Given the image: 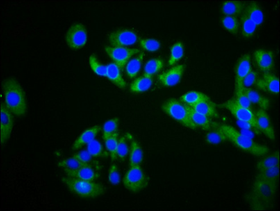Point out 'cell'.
Here are the masks:
<instances>
[{"label":"cell","mask_w":280,"mask_h":211,"mask_svg":"<svg viewBox=\"0 0 280 211\" xmlns=\"http://www.w3.org/2000/svg\"><path fill=\"white\" fill-rule=\"evenodd\" d=\"M4 103L14 116L22 117L28 112L26 95L20 83L14 78L5 80L3 85Z\"/></svg>","instance_id":"6da1fadb"},{"label":"cell","mask_w":280,"mask_h":211,"mask_svg":"<svg viewBox=\"0 0 280 211\" xmlns=\"http://www.w3.org/2000/svg\"><path fill=\"white\" fill-rule=\"evenodd\" d=\"M215 129L220 130L226 139L233 143L237 148L254 156H264L270 151L267 146L255 142L253 139L237 131L233 127L226 124H217Z\"/></svg>","instance_id":"7a4b0ae2"},{"label":"cell","mask_w":280,"mask_h":211,"mask_svg":"<svg viewBox=\"0 0 280 211\" xmlns=\"http://www.w3.org/2000/svg\"><path fill=\"white\" fill-rule=\"evenodd\" d=\"M277 186L256 179L248 196L249 204L254 210H267L273 205Z\"/></svg>","instance_id":"3957f363"},{"label":"cell","mask_w":280,"mask_h":211,"mask_svg":"<svg viewBox=\"0 0 280 211\" xmlns=\"http://www.w3.org/2000/svg\"><path fill=\"white\" fill-rule=\"evenodd\" d=\"M62 181L73 194L81 198H97L102 196L106 191L102 184L93 181H85L67 176L63 177Z\"/></svg>","instance_id":"277c9868"},{"label":"cell","mask_w":280,"mask_h":211,"mask_svg":"<svg viewBox=\"0 0 280 211\" xmlns=\"http://www.w3.org/2000/svg\"><path fill=\"white\" fill-rule=\"evenodd\" d=\"M161 109L167 115L181 123L184 126L196 129L191 121L190 112L187 105L183 104L177 99H170L162 104Z\"/></svg>","instance_id":"5b68a950"},{"label":"cell","mask_w":280,"mask_h":211,"mask_svg":"<svg viewBox=\"0 0 280 211\" xmlns=\"http://www.w3.org/2000/svg\"><path fill=\"white\" fill-rule=\"evenodd\" d=\"M123 183L128 191L138 193L147 188L149 184V178L140 166H131L126 172Z\"/></svg>","instance_id":"8992f818"},{"label":"cell","mask_w":280,"mask_h":211,"mask_svg":"<svg viewBox=\"0 0 280 211\" xmlns=\"http://www.w3.org/2000/svg\"><path fill=\"white\" fill-rule=\"evenodd\" d=\"M221 107L228 109L235 119L245 123L248 126L251 127L257 134L260 133L259 129L257 126L256 114L253 112L252 109L245 108L239 104L235 99H231L221 105Z\"/></svg>","instance_id":"52a82bcc"},{"label":"cell","mask_w":280,"mask_h":211,"mask_svg":"<svg viewBox=\"0 0 280 211\" xmlns=\"http://www.w3.org/2000/svg\"><path fill=\"white\" fill-rule=\"evenodd\" d=\"M66 43L71 49L74 51L81 49L88 41V32L83 23H75L66 33Z\"/></svg>","instance_id":"ba28073f"},{"label":"cell","mask_w":280,"mask_h":211,"mask_svg":"<svg viewBox=\"0 0 280 211\" xmlns=\"http://www.w3.org/2000/svg\"><path fill=\"white\" fill-rule=\"evenodd\" d=\"M104 51L110 60L114 61V63L117 64L121 69L126 68V64L134 55L140 52L138 49L113 46H105Z\"/></svg>","instance_id":"9c48e42d"},{"label":"cell","mask_w":280,"mask_h":211,"mask_svg":"<svg viewBox=\"0 0 280 211\" xmlns=\"http://www.w3.org/2000/svg\"><path fill=\"white\" fill-rule=\"evenodd\" d=\"M251 70L250 55L246 54L237 61L235 66V94L243 92L244 79Z\"/></svg>","instance_id":"30bf717a"},{"label":"cell","mask_w":280,"mask_h":211,"mask_svg":"<svg viewBox=\"0 0 280 211\" xmlns=\"http://www.w3.org/2000/svg\"><path fill=\"white\" fill-rule=\"evenodd\" d=\"M138 35L129 29H119L111 32L108 36V42L113 46H133L138 42Z\"/></svg>","instance_id":"8fae6325"},{"label":"cell","mask_w":280,"mask_h":211,"mask_svg":"<svg viewBox=\"0 0 280 211\" xmlns=\"http://www.w3.org/2000/svg\"><path fill=\"white\" fill-rule=\"evenodd\" d=\"M14 119L13 114L7 108L5 104L1 105V128L0 137L2 145L6 144L10 139L13 130Z\"/></svg>","instance_id":"7c38bea8"},{"label":"cell","mask_w":280,"mask_h":211,"mask_svg":"<svg viewBox=\"0 0 280 211\" xmlns=\"http://www.w3.org/2000/svg\"><path fill=\"white\" fill-rule=\"evenodd\" d=\"M96 167L97 166L92 164H87L76 171H64V173L69 178L94 182L100 178V173Z\"/></svg>","instance_id":"4fadbf2b"},{"label":"cell","mask_w":280,"mask_h":211,"mask_svg":"<svg viewBox=\"0 0 280 211\" xmlns=\"http://www.w3.org/2000/svg\"><path fill=\"white\" fill-rule=\"evenodd\" d=\"M254 60L260 71L265 73H270L274 66V55L270 50L260 49L254 52Z\"/></svg>","instance_id":"5bb4252c"},{"label":"cell","mask_w":280,"mask_h":211,"mask_svg":"<svg viewBox=\"0 0 280 211\" xmlns=\"http://www.w3.org/2000/svg\"><path fill=\"white\" fill-rule=\"evenodd\" d=\"M256 87L260 90L277 95L279 93V79L275 75L265 73L260 79L257 80Z\"/></svg>","instance_id":"9a60e30c"},{"label":"cell","mask_w":280,"mask_h":211,"mask_svg":"<svg viewBox=\"0 0 280 211\" xmlns=\"http://www.w3.org/2000/svg\"><path fill=\"white\" fill-rule=\"evenodd\" d=\"M185 67L183 65L174 66L158 76L159 83L165 87H174L181 81Z\"/></svg>","instance_id":"2e32d148"},{"label":"cell","mask_w":280,"mask_h":211,"mask_svg":"<svg viewBox=\"0 0 280 211\" xmlns=\"http://www.w3.org/2000/svg\"><path fill=\"white\" fill-rule=\"evenodd\" d=\"M256 117L257 126L260 131L263 132L264 135H266L271 140L274 141L276 137L275 131L271 123L270 116L267 112L260 109L257 111Z\"/></svg>","instance_id":"e0dca14e"},{"label":"cell","mask_w":280,"mask_h":211,"mask_svg":"<svg viewBox=\"0 0 280 211\" xmlns=\"http://www.w3.org/2000/svg\"><path fill=\"white\" fill-rule=\"evenodd\" d=\"M101 130L100 126L95 125V126L90 127V128L84 130L75 140L72 145V149L74 151H78V150L83 148L84 146L90 144L92 141L95 139Z\"/></svg>","instance_id":"ac0fdd59"},{"label":"cell","mask_w":280,"mask_h":211,"mask_svg":"<svg viewBox=\"0 0 280 211\" xmlns=\"http://www.w3.org/2000/svg\"><path fill=\"white\" fill-rule=\"evenodd\" d=\"M188 107V106H187ZM189 112L191 121L196 128H200L203 130H214L216 127L217 123L213 122L210 118L207 117L204 114L196 112L193 109L188 107Z\"/></svg>","instance_id":"d6986e66"},{"label":"cell","mask_w":280,"mask_h":211,"mask_svg":"<svg viewBox=\"0 0 280 211\" xmlns=\"http://www.w3.org/2000/svg\"><path fill=\"white\" fill-rule=\"evenodd\" d=\"M121 68L115 63L106 65V78L121 89L126 87V83L121 74Z\"/></svg>","instance_id":"ffe728a7"},{"label":"cell","mask_w":280,"mask_h":211,"mask_svg":"<svg viewBox=\"0 0 280 211\" xmlns=\"http://www.w3.org/2000/svg\"><path fill=\"white\" fill-rule=\"evenodd\" d=\"M244 13L256 25V26H260L263 24L265 19L264 13L260 8L259 4L256 2H251L246 5Z\"/></svg>","instance_id":"44dd1931"},{"label":"cell","mask_w":280,"mask_h":211,"mask_svg":"<svg viewBox=\"0 0 280 211\" xmlns=\"http://www.w3.org/2000/svg\"><path fill=\"white\" fill-rule=\"evenodd\" d=\"M245 6L246 5L243 2L231 0V1H226L222 3L221 10L224 15L236 17V16L241 15L244 13Z\"/></svg>","instance_id":"7402d4cb"},{"label":"cell","mask_w":280,"mask_h":211,"mask_svg":"<svg viewBox=\"0 0 280 211\" xmlns=\"http://www.w3.org/2000/svg\"><path fill=\"white\" fill-rule=\"evenodd\" d=\"M144 152L142 146L135 139H131L129 153V166H140L143 162Z\"/></svg>","instance_id":"603a6c76"},{"label":"cell","mask_w":280,"mask_h":211,"mask_svg":"<svg viewBox=\"0 0 280 211\" xmlns=\"http://www.w3.org/2000/svg\"><path fill=\"white\" fill-rule=\"evenodd\" d=\"M153 80L152 77L144 76L137 78L130 84V90L133 93L140 94L147 92L153 85Z\"/></svg>","instance_id":"cb8c5ba5"},{"label":"cell","mask_w":280,"mask_h":211,"mask_svg":"<svg viewBox=\"0 0 280 211\" xmlns=\"http://www.w3.org/2000/svg\"><path fill=\"white\" fill-rule=\"evenodd\" d=\"M279 166H274V167L270 168L263 170V171H258L256 175V179L263 180L271 185L277 186L278 180H279Z\"/></svg>","instance_id":"d4e9b609"},{"label":"cell","mask_w":280,"mask_h":211,"mask_svg":"<svg viewBox=\"0 0 280 211\" xmlns=\"http://www.w3.org/2000/svg\"><path fill=\"white\" fill-rule=\"evenodd\" d=\"M244 91L252 104L254 103L259 107L260 109L265 111L269 109L270 101L267 97L261 95L260 93L251 88H244Z\"/></svg>","instance_id":"484cf974"},{"label":"cell","mask_w":280,"mask_h":211,"mask_svg":"<svg viewBox=\"0 0 280 211\" xmlns=\"http://www.w3.org/2000/svg\"><path fill=\"white\" fill-rule=\"evenodd\" d=\"M144 54L140 52L135 58L132 59L126 66V72L130 78H135L140 72L143 62Z\"/></svg>","instance_id":"4316f807"},{"label":"cell","mask_w":280,"mask_h":211,"mask_svg":"<svg viewBox=\"0 0 280 211\" xmlns=\"http://www.w3.org/2000/svg\"><path fill=\"white\" fill-rule=\"evenodd\" d=\"M180 99L185 104L192 108V107L198 104V103L207 101V100H209L210 99L204 93L192 91V92L185 93V94L181 96Z\"/></svg>","instance_id":"83f0119b"},{"label":"cell","mask_w":280,"mask_h":211,"mask_svg":"<svg viewBox=\"0 0 280 211\" xmlns=\"http://www.w3.org/2000/svg\"><path fill=\"white\" fill-rule=\"evenodd\" d=\"M192 109L195 110L196 112L204 114L207 117L213 118V119L219 118V114L217 112L216 109H215V106L210 101V99L198 103V104L192 107Z\"/></svg>","instance_id":"f1b7e54d"},{"label":"cell","mask_w":280,"mask_h":211,"mask_svg":"<svg viewBox=\"0 0 280 211\" xmlns=\"http://www.w3.org/2000/svg\"><path fill=\"white\" fill-rule=\"evenodd\" d=\"M240 27L242 35L247 38L254 36L256 33V25L244 13L242 14L241 17Z\"/></svg>","instance_id":"f546056e"},{"label":"cell","mask_w":280,"mask_h":211,"mask_svg":"<svg viewBox=\"0 0 280 211\" xmlns=\"http://www.w3.org/2000/svg\"><path fill=\"white\" fill-rule=\"evenodd\" d=\"M164 62L161 59H152L144 64V75L152 77L163 69Z\"/></svg>","instance_id":"4dcf8cb0"},{"label":"cell","mask_w":280,"mask_h":211,"mask_svg":"<svg viewBox=\"0 0 280 211\" xmlns=\"http://www.w3.org/2000/svg\"><path fill=\"white\" fill-rule=\"evenodd\" d=\"M279 152H274L272 154L267 155L257 163V171H263V170L277 166L279 165Z\"/></svg>","instance_id":"1f68e13d"},{"label":"cell","mask_w":280,"mask_h":211,"mask_svg":"<svg viewBox=\"0 0 280 211\" xmlns=\"http://www.w3.org/2000/svg\"><path fill=\"white\" fill-rule=\"evenodd\" d=\"M119 132L117 131L113 135H110L109 137L103 139L106 150L108 151V153H109L110 159L113 162L117 159V151L119 139Z\"/></svg>","instance_id":"d6a6232c"},{"label":"cell","mask_w":280,"mask_h":211,"mask_svg":"<svg viewBox=\"0 0 280 211\" xmlns=\"http://www.w3.org/2000/svg\"><path fill=\"white\" fill-rule=\"evenodd\" d=\"M184 54H185V49H184L183 43L182 42L175 43L171 48L170 58L169 60V65L171 66L176 65L183 58Z\"/></svg>","instance_id":"836d02e7"},{"label":"cell","mask_w":280,"mask_h":211,"mask_svg":"<svg viewBox=\"0 0 280 211\" xmlns=\"http://www.w3.org/2000/svg\"><path fill=\"white\" fill-rule=\"evenodd\" d=\"M89 65L92 72L98 76L106 78V66L103 65L99 60L96 55L92 54L89 57Z\"/></svg>","instance_id":"e575fe53"},{"label":"cell","mask_w":280,"mask_h":211,"mask_svg":"<svg viewBox=\"0 0 280 211\" xmlns=\"http://www.w3.org/2000/svg\"><path fill=\"white\" fill-rule=\"evenodd\" d=\"M87 151L94 158H106L107 153L103 149L102 145L97 139H94L87 145Z\"/></svg>","instance_id":"d590c367"},{"label":"cell","mask_w":280,"mask_h":211,"mask_svg":"<svg viewBox=\"0 0 280 211\" xmlns=\"http://www.w3.org/2000/svg\"><path fill=\"white\" fill-rule=\"evenodd\" d=\"M85 165H87V164L80 162L78 159L75 158L74 156L64 159V160L61 161L58 163L59 167L63 169L64 171H76V170L79 169Z\"/></svg>","instance_id":"8d00e7d4"},{"label":"cell","mask_w":280,"mask_h":211,"mask_svg":"<svg viewBox=\"0 0 280 211\" xmlns=\"http://www.w3.org/2000/svg\"><path fill=\"white\" fill-rule=\"evenodd\" d=\"M119 122L120 121L118 118H113V119H108L104 123L102 127L103 140L118 131Z\"/></svg>","instance_id":"74e56055"},{"label":"cell","mask_w":280,"mask_h":211,"mask_svg":"<svg viewBox=\"0 0 280 211\" xmlns=\"http://www.w3.org/2000/svg\"><path fill=\"white\" fill-rule=\"evenodd\" d=\"M222 24L224 28L233 35H237L240 29V22L235 17L225 16L222 19Z\"/></svg>","instance_id":"f35d334b"},{"label":"cell","mask_w":280,"mask_h":211,"mask_svg":"<svg viewBox=\"0 0 280 211\" xmlns=\"http://www.w3.org/2000/svg\"><path fill=\"white\" fill-rule=\"evenodd\" d=\"M141 47L149 52H156L160 48L159 41L153 38H142L140 40Z\"/></svg>","instance_id":"ab89813d"},{"label":"cell","mask_w":280,"mask_h":211,"mask_svg":"<svg viewBox=\"0 0 280 211\" xmlns=\"http://www.w3.org/2000/svg\"><path fill=\"white\" fill-rule=\"evenodd\" d=\"M129 147L127 143V138L126 137H120L119 139L117 147V159L119 158L121 161L124 162L128 155L129 154Z\"/></svg>","instance_id":"60d3db41"},{"label":"cell","mask_w":280,"mask_h":211,"mask_svg":"<svg viewBox=\"0 0 280 211\" xmlns=\"http://www.w3.org/2000/svg\"><path fill=\"white\" fill-rule=\"evenodd\" d=\"M121 173L117 164H112L108 170V180L111 185L117 186L120 184Z\"/></svg>","instance_id":"b9f144b4"},{"label":"cell","mask_w":280,"mask_h":211,"mask_svg":"<svg viewBox=\"0 0 280 211\" xmlns=\"http://www.w3.org/2000/svg\"><path fill=\"white\" fill-rule=\"evenodd\" d=\"M206 140L210 144H217L227 140V139L220 130H217V129H214L213 132H209L207 135Z\"/></svg>","instance_id":"7bdbcfd3"},{"label":"cell","mask_w":280,"mask_h":211,"mask_svg":"<svg viewBox=\"0 0 280 211\" xmlns=\"http://www.w3.org/2000/svg\"><path fill=\"white\" fill-rule=\"evenodd\" d=\"M75 158L78 159L80 162L85 164H92V165L96 166L95 163L92 160V156L89 153L87 150H83V151L78 152L76 154L73 155Z\"/></svg>","instance_id":"ee69618b"},{"label":"cell","mask_w":280,"mask_h":211,"mask_svg":"<svg viewBox=\"0 0 280 211\" xmlns=\"http://www.w3.org/2000/svg\"><path fill=\"white\" fill-rule=\"evenodd\" d=\"M235 99L242 107L252 109V103H251L250 100H249L247 94H246L245 91L244 90L243 92L236 94V97H235Z\"/></svg>","instance_id":"f6af8a7d"},{"label":"cell","mask_w":280,"mask_h":211,"mask_svg":"<svg viewBox=\"0 0 280 211\" xmlns=\"http://www.w3.org/2000/svg\"><path fill=\"white\" fill-rule=\"evenodd\" d=\"M257 80H258V74L256 71L251 70L250 73L247 75L244 81V88H250L251 86L256 84Z\"/></svg>","instance_id":"bcb514c9"}]
</instances>
